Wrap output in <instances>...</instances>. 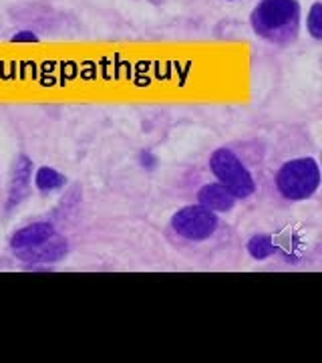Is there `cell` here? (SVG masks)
Returning a JSON list of instances; mask_svg holds the SVG:
<instances>
[{"instance_id":"obj_5","label":"cell","mask_w":322,"mask_h":363,"mask_svg":"<svg viewBox=\"0 0 322 363\" xmlns=\"http://www.w3.org/2000/svg\"><path fill=\"white\" fill-rule=\"evenodd\" d=\"M69 252V245H67V238L61 236L59 233L51 234L49 238H45L42 242L35 245V247L23 248V250H16L14 257L23 262H30V264H37V262H59L64 259V255Z\"/></svg>"},{"instance_id":"obj_11","label":"cell","mask_w":322,"mask_h":363,"mask_svg":"<svg viewBox=\"0 0 322 363\" xmlns=\"http://www.w3.org/2000/svg\"><path fill=\"white\" fill-rule=\"evenodd\" d=\"M306 28H309L310 37L316 40L322 39V6L321 2H314L310 6V13L306 16Z\"/></svg>"},{"instance_id":"obj_9","label":"cell","mask_w":322,"mask_h":363,"mask_svg":"<svg viewBox=\"0 0 322 363\" xmlns=\"http://www.w3.org/2000/svg\"><path fill=\"white\" fill-rule=\"evenodd\" d=\"M64 176L52 168H40L35 174V186L40 192H54L64 186Z\"/></svg>"},{"instance_id":"obj_7","label":"cell","mask_w":322,"mask_h":363,"mask_svg":"<svg viewBox=\"0 0 322 363\" xmlns=\"http://www.w3.org/2000/svg\"><path fill=\"white\" fill-rule=\"evenodd\" d=\"M197 202L200 206L207 208L212 212H230L238 198L224 186V184H206L200 192H197Z\"/></svg>"},{"instance_id":"obj_1","label":"cell","mask_w":322,"mask_h":363,"mask_svg":"<svg viewBox=\"0 0 322 363\" xmlns=\"http://www.w3.org/2000/svg\"><path fill=\"white\" fill-rule=\"evenodd\" d=\"M250 25L260 39L272 45H290L300 33L298 0H260L250 14Z\"/></svg>"},{"instance_id":"obj_12","label":"cell","mask_w":322,"mask_h":363,"mask_svg":"<svg viewBox=\"0 0 322 363\" xmlns=\"http://www.w3.org/2000/svg\"><path fill=\"white\" fill-rule=\"evenodd\" d=\"M11 40H13V43H39V37H37L33 30H21V33H16Z\"/></svg>"},{"instance_id":"obj_8","label":"cell","mask_w":322,"mask_h":363,"mask_svg":"<svg viewBox=\"0 0 322 363\" xmlns=\"http://www.w3.org/2000/svg\"><path fill=\"white\" fill-rule=\"evenodd\" d=\"M57 230H54V226H52L51 222H35V224H28V226L16 230L11 236V248H13V252H16V250H23V248L35 247V245L42 242L45 238H49Z\"/></svg>"},{"instance_id":"obj_3","label":"cell","mask_w":322,"mask_h":363,"mask_svg":"<svg viewBox=\"0 0 322 363\" xmlns=\"http://www.w3.org/2000/svg\"><path fill=\"white\" fill-rule=\"evenodd\" d=\"M209 169L238 200H246L256 192V184L242 160L228 147H218L209 156Z\"/></svg>"},{"instance_id":"obj_4","label":"cell","mask_w":322,"mask_h":363,"mask_svg":"<svg viewBox=\"0 0 322 363\" xmlns=\"http://www.w3.org/2000/svg\"><path fill=\"white\" fill-rule=\"evenodd\" d=\"M218 216L216 212L204 206H185L178 210L171 216V228L173 233L190 240V242H202L207 240L212 234L218 230Z\"/></svg>"},{"instance_id":"obj_10","label":"cell","mask_w":322,"mask_h":363,"mask_svg":"<svg viewBox=\"0 0 322 363\" xmlns=\"http://www.w3.org/2000/svg\"><path fill=\"white\" fill-rule=\"evenodd\" d=\"M248 255L252 259L264 260L274 255V242L268 234H254L250 240H248Z\"/></svg>"},{"instance_id":"obj_6","label":"cell","mask_w":322,"mask_h":363,"mask_svg":"<svg viewBox=\"0 0 322 363\" xmlns=\"http://www.w3.org/2000/svg\"><path fill=\"white\" fill-rule=\"evenodd\" d=\"M33 178V164L26 156H18L14 162L13 178H11V188H8V198H6V210H11L16 204H21V200L28 194V184Z\"/></svg>"},{"instance_id":"obj_2","label":"cell","mask_w":322,"mask_h":363,"mask_svg":"<svg viewBox=\"0 0 322 363\" xmlns=\"http://www.w3.org/2000/svg\"><path fill=\"white\" fill-rule=\"evenodd\" d=\"M321 186V168L314 157H294L276 172V188L282 198L300 202L314 194Z\"/></svg>"}]
</instances>
